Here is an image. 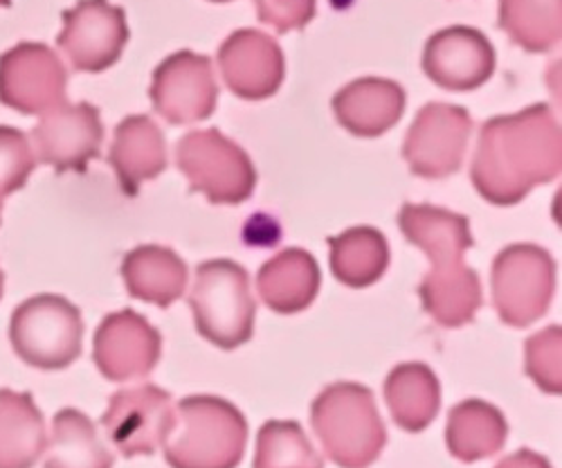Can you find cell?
<instances>
[{
    "mask_svg": "<svg viewBox=\"0 0 562 468\" xmlns=\"http://www.w3.org/2000/svg\"><path fill=\"white\" fill-rule=\"evenodd\" d=\"M560 174V126L547 104L488 120L471 165L475 190L493 205L520 203Z\"/></svg>",
    "mask_w": 562,
    "mask_h": 468,
    "instance_id": "6da1fadb",
    "label": "cell"
},
{
    "mask_svg": "<svg viewBox=\"0 0 562 468\" xmlns=\"http://www.w3.org/2000/svg\"><path fill=\"white\" fill-rule=\"evenodd\" d=\"M398 227L432 261L418 287L430 317L448 330L471 322L482 307V285L477 272L463 264L465 250L475 244L468 219L443 208L407 203L398 212Z\"/></svg>",
    "mask_w": 562,
    "mask_h": 468,
    "instance_id": "7a4b0ae2",
    "label": "cell"
},
{
    "mask_svg": "<svg viewBox=\"0 0 562 468\" xmlns=\"http://www.w3.org/2000/svg\"><path fill=\"white\" fill-rule=\"evenodd\" d=\"M248 444V421L218 397H187L176 405L162 448L171 468H237Z\"/></svg>",
    "mask_w": 562,
    "mask_h": 468,
    "instance_id": "3957f363",
    "label": "cell"
},
{
    "mask_svg": "<svg viewBox=\"0 0 562 468\" xmlns=\"http://www.w3.org/2000/svg\"><path fill=\"white\" fill-rule=\"evenodd\" d=\"M311 424L326 457L340 468L371 466L387 444L376 401L358 383L324 388L311 405Z\"/></svg>",
    "mask_w": 562,
    "mask_h": 468,
    "instance_id": "277c9868",
    "label": "cell"
},
{
    "mask_svg": "<svg viewBox=\"0 0 562 468\" xmlns=\"http://www.w3.org/2000/svg\"><path fill=\"white\" fill-rule=\"evenodd\" d=\"M190 307L199 334L221 347L237 349L252 338L255 300L248 272L229 259H212L196 268Z\"/></svg>",
    "mask_w": 562,
    "mask_h": 468,
    "instance_id": "5b68a950",
    "label": "cell"
},
{
    "mask_svg": "<svg viewBox=\"0 0 562 468\" xmlns=\"http://www.w3.org/2000/svg\"><path fill=\"white\" fill-rule=\"evenodd\" d=\"M176 163L190 180V190L205 194L210 203L237 205L255 192L257 171L250 156L216 129L182 135Z\"/></svg>",
    "mask_w": 562,
    "mask_h": 468,
    "instance_id": "8992f818",
    "label": "cell"
},
{
    "mask_svg": "<svg viewBox=\"0 0 562 468\" xmlns=\"http://www.w3.org/2000/svg\"><path fill=\"white\" fill-rule=\"evenodd\" d=\"M10 338L23 363L38 369H64L81 354V313L61 296L30 298L12 315Z\"/></svg>",
    "mask_w": 562,
    "mask_h": 468,
    "instance_id": "52a82bcc",
    "label": "cell"
},
{
    "mask_svg": "<svg viewBox=\"0 0 562 468\" xmlns=\"http://www.w3.org/2000/svg\"><path fill=\"white\" fill-rule=\"evenodd\" d=\"M491 279L493 304L502 322L522 330L549 309L555 289V261L540 246L515 244L495 257Z\"/></svg>",
    "mask_w": 562,
    "mask_h": 468,
    "instance_id": "ba28073f",
    "label": "cell"
},
{
    "mask_svg": "<svg viewBox=\"0 0 562 468\" xmlns=\"http://www.w3.org/2000/svg\"><path fill=\"white\" fill-rule=\"evenodd\" d=\"M471 131L473 120L465 109L441 102L424 107L416 113L403 145L409 171L430 180L452 176L463 163Z\"/></svg>",
    "mask_w": 562,
    "mask_h": 468,
    "instance_id": "9c48e42d",
    "label": "cell"
},
{
    "mask_svg": "<svg viewBox=\"0 0 562 468\" xmlns=\"http://www.w3.org/2000/svg\"><path fill=\"white\" fill-rule=\"evenodd\" d=\"M68 73L41 43H21L0 57V102L25 115H43L66 102Z\"/></svg>",
    "mask_w": 562,
    "mask_h": 468,
    "instance_id": "30bf717a",
    "label": "cell"
},
{
    "mask_svg": "<svg viewBox=\"0 0 562 468\" xmlns=\"http://www.w3.org/2000/svg\"><path fill=\"white\" fill-rule=\"evenodd\" d=\"M171 394L158 386L120 390L102 416L109 439L124 457L154 455L173 428Z\"/></svg>",
    "mask_w": 562,
    "mask_h": 468,
    "instance_id": "8fae6325",
    "label": "cell"
},
{
    "mask_svg": "<svg viewBox=\"0 0 562 468\" xmlns=\"http://www.w3.org/2000/svg\"><path fill=\"white\" fill-rule=\"evenodd\" d=\"M128 41V25L122 8L109 0H79L64 12L59 48L79 73H102L111 68Z\"/></svg>",
    "mask_w": 562,
    "mask_h": 468,
    "instance_id": "7c38bea8",
    "label": "cell"
},
{
    "mask_svg": "<svg viewBox=\"0 0 562 468\" xmlns=\"http://www.w3.org/2000/svg\"><path fill=\"white\" fill-rule=\"evenodd\" d=\"M104 126L100 111L88 104H59L43 113L32 131V152L38 163L55 171H83L92 158L100 156Z\"/></svg>",
    "mask_w": 562,
    "mask_h": 468,
    "instance_id": "4fadbf2b",
    "label": "cell"
},
{
    "mask_svg": "<svg viewBox=\"0 0 562 468\" xmlns=\"http://www.w3.org/2000/svg\"><path fill=\"white\" fill-rule=\"evenodd\" d=\"M218 100L212 62L203 55L180 51L167 57L154 73L151 102L158 115L171 124L207 120Z\"/></svg>",
    "mask_w": 562,
    "mask_h": 468,
    "instance_id": "5bb4252c",
    "label": "cell"
},
{
    "mask_svg": "<svg viewBox=\"0 0 562 468\" xmlns=\"http://www.w3.org/2000/svg\"><path fill=\"white\" fill-rule=\"evenodd\" d=\"M162 338L135 311L111 313L102 320L92 345V358L109 381L145 379L158 365Z\"/></svg>",
    "mask_w": 562,
    "mask_h": 468,
    "instance_id": "9a60e30c",
    "label": "cell"
},
{
    "mask_svg": "<svg viewBox=\"0 0 562 468\" xmlns=\"http://www.w3.org/2000/svg\"><path fill=\"white\" fill-rule=\"evenodd\" d=\"M225 86L241 100H268L284 81V53L259 30H237L218 48Z\"/></svg>",
    "mask_w": 562,
    "mask_h": 468,
    "instance_id": "2e32d148",
    "label": "cell"
},
{
    "mask_svg": "<svg viewBox=\"0 0 562 468\" xmlns=\"http://www.w3.org/2000/svg\"><path fill=\"white\" fill-rule=\"evenodd\" d=\"M426 75L441 88L468 92L484 86L495 70V51L475 27H446L430 36L424 53Z\"/></svg>",
    "mask_w": 562,
    "mask_h": 468,
    "instance_id": "e0dca14e",
    "label": "cell"
},
{
    "mask_svg": "<svg viewBox=\"0 0 562 468\" xmlns=\"http://www.w3.org/2000/svg\"><path fill=\"white\" fill-rule=\"evenodd\" d=\"M109 163L126 197H135L147 180L167 169V145L160 126L147 115H131L115 129Z\"/></svg>",
    "mask_w": 562,
    "mask_h": 468,
    "instance_id": "ac0fdd59",
    "label": "cell"
},
{
    "mask_svg": "<svg viewBox=\"0 0 562 468\" xmlns=\"http://www.w3.org/2000/svg\"><path fill=\"white\" fill-rule=\"evenodd\" d=\"M403 111L405 90L392 79H356L334 98L338 122L358 137L383 135L398 124Z\"/></svg>",
    "mask_w": 562,
    "mask_h": 468,
    "instance_id": "d6986e66",
    "label": "cell"
},
{
    "mask_svg": "<svg viewBox=\"0 0 562 468\" xmlns=\"http://www.w3.org/2000/svg\"><path fill=\"white\" fill-rule=\"evenodd\" d=\"M319 282L322 277L317 261L302 248L277 253L257 275L261 302L284 315L308 309L319 291Z\"/></svg>",
    "mask_w": 562,
    "mask_h": 468,
    "instance_id": "ffe728a7",
    "label": "cell"
},
{
    "mask_svg": "<svg viewBox=\"0 0 562 468\" xmlns=\"http://www.w3.org/2000/svg\"><path fill=\"white\" fill-rule=\"evenodd\" d=\"M385 401L396 426L405 433L426 431L441 408V386L424 363H405L390 371Z\"/></svg>",
    "mask_w": 562,
    "mask_h": 468,
    "instance_id": "44dd1931",
    "label": "cell"
},
{
    "mask_svg": "<svg viewBox=\"0 0 562 468\" xmlns=\"http://www.w3.org/2000/svg\"><path fill=\"white\" fill-rule=\"evenodd\" d=\"M122 277L128 296L169 307L182 298L187 289V266L171 250L162 246H139L122 261Z\"/></svg>",
    "mask_w": 562,
    "mask_h": 468,
    "instance_id": "7402d4cb",
    "label": "cell"
},
{
    "mask_svg": "<svg viewBox=\"0 0 562 468\" xmlns=\"http://www.w3.org/2000/svg\"><path fill=\"white\" fill-rule=\"evenodd\" d=\"M45 446V421L32 394L0 390V468H32Z\"/></svg>",
    "mask_w": 562,
    "mask_h": 468,
    "instance_id": "603a6c76",
    "label": "cell"
},
{
    "mask_svg": "<svg viewBox=\"0 0 562 468\" xmlns=\"http://www.w3.org/2000/svg\"><path fill=\"white\" fill-rule=\"evenodd\" d=\"M508 437L504 414L480 399L463 401L448 414L446 444L448 450L465 464L497 455Z\"/></svg>",
    "mask_w": 562,
    "mask_h": 468,
    "instance_id": "cb8c5ba5",
    "label": "cell"
},
{
    "mask_svg": "<svg viewBox=\"0 0 562 468\" xmlns=\"http://www.w3.org/2000/svg\"><path fill=\"white\" fill-rule=\"evenodd\" d=\"M329 261L338 282L349 289L376 285L390 266V246L383 232L369 225L345 230L329 239Z\"/></svg>",
    "mask_w": 562,
    "mask_h": 468,
    "instance_id": "d4e9b609",
    "label": "cell"
},
{
    "mask_svg": "<svg viewBox=\"0 0 562 468\" xmlns=\"http://www.w3.org/2000/svg\"><path fill=\"white\" fill-rule=\"evenodd\" d=\"M43 468H113V455L100 442L95 424L83 412L66 408L53 419Z\"/></svg>",
    "mask_w": 562,
    "mask_h": 468,
    "instance_id": "484cf974",
    "label": "cell"
},
{
    "mask_svg": "<svg viewBox=\"0 0 562 468\" xmlns=\"http://www.w3.org/2000/svg\"><path fill=\"white\" fill-rule=\"evenodd\" d=\"M499 27L522 51L549 53L562 34V0H499Z\"/></svg>",
    "mask_w": 562,
    "mask_h": 468,
    "instance_id": "4316f807",
    "label": "cell"
},
{
    "mask_svg": "<svg viewBox=\"0 0 562 468\" xmlns=\"http://www.w3.org/2000/svg\"><path fill=\"white\" fill-rule=\"evenodd\" d=\"M252 468H324L295 421H268L259 431Z\"/></svg>",
    "mask_w": 562,
    "mask_h": 468,
    "instance_id": "83f0119b",
    "label": "cell"
},
{
    "mask_svg": "<svg viewBox=\"0 0 562 468\" xmlns=\"http://www.w3.org/2000/svg\"><path fill=\"white\" fill-rule=\"evenodd\" d=\"M560 326H547L544 332L536 334L525 345V369L547 394H560Z\"/></svg>",
    "mask_w": 562,
    "mask_h": 468,
    "instance_id": "f1b7e54d",
    "label": "cell"
},
{
    "mask_svg": "<svg viewBox=\"0 0 562 468\" xmlns=\"http://www.w3.org/2000/svg\"><path fill=\"white\" fill-rule=\"evenodd\" d=\"M34 167L36 156L27 135L12 126H0V197L21 190Z\"/></svg>",
    "mask_w": 562,
    "mask_h": 468,
    "instance_id": "f546056e",
    "label": "cell"
},
{
    "mask_svg": "<svg viewBox=\"0 0 562 468\" xmlns=\"http://www.w3.org/2000/svg\"><path fill=\"white\" fill-rule=\"evenodd\" d=\"M259 21L277 32L306 27L315 16V0H255Z\"/></svg>",
    "mask_w": 562,
    "mask_h": 468,
    "instance_id": "4dcf8cb0",
    "label": "cell"
},
{
    "mask_svg": "<svg viewBox=\"0 0 562 468\" xmlns=\"http://www.w3.org/2000/svg\"><path fill=\"white\" fill-rule=\"evenodd\" d=\"M495 468H551V464L547 461V457L529 448H520L518 453L504 457Z\"/></svg>",
    "mask_w": 562,
    "mask_h": 468,
    "instance_id": "1f68e13d",
    "label": "cell"
},
{
    "mask_svg": "<svg viewBox=\"0 0 562 468\" xmlns=\"http://www.w3.org/2000/svg\"><path fill=\"white\" fill-rule=\"evenodd\" d=\"M3 282H5V279H3V270H0V298H3Z\"/></svg>",
    "mask_w": 562,
    "mask_h": 468,
    "instance_id": "d6a6232c",
    "label": "cell"
},
{
    "mask_svg": "<svg viewBox=\"0 0 562 468\" xmlns=\"http://www.w3.org/2000/svg\"><path fill=\"white\" fill-rule=\"evenodd\" d=\"M12 0H0V8H10Z\"/></svg>",
    "mask_w": 562,
    "mask_h": 468,
    "instance_id": "836d02e7",
    "label": "cell"
},
{
    "mask_svg": "<svg viewBox=\"0 0 562 468\" xmlns=\"http://www.w3.org/2000/svg\"><path fill=\"white\" fill-rule=\"evenodd\" d=\"M212 3H227V0H212Z\"/></svg>",
    "mask_w": 562,
    "mask_h": 468,
    "instance_id": "e575fe53",
    "label": "cell"
},
{
    "mask_svg": "<svg viewBox=\"0 0 562 468\" xmlns=\"http://www.w3.org/2000/svg\"><path fill=\"white\" fill-rule=\"evenodd\" d=\"M0 212H3V197H0Z\"/></svg>",
    "mask_w": 562,
    "mask_h": 468,
    "instance_id": "d590c367",
    "label": "cell"
}]
</instances>
